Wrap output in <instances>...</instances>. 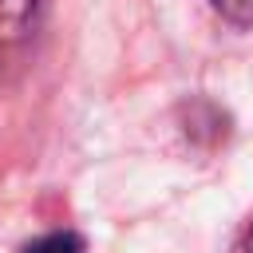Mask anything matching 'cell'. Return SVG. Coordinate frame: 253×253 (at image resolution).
I'll use <instances>...</instances> for the list:
<instances>
[{"instance_id":"obj_1","label":"cell","mask_w":253,"mask_h":253,"mask_svg":"<svg viewBox=\"0 0 253 253\" xmlns=\"http://www.w3.org/2000/svg\"><path fill=\"white\" fill-rule=\"evenodd\" d=\"M40 0H0V67L16 59V51L28 43L36 28Z\"/></svg>"},{"instance_id":"obj_4","label":"cell","mask_w":253,"mask_h":253,"mask_svg":"<svg viewBox=\"0 0 253 253\" xmlns=\"http://www.w3.org/2000/svg\"><path fill=\"white\" fill-rule=\"evenodd\" d=\"M229 24L237 28H253V0H210Z\"/></svg>"},{"instance_id":"obj_5","label":"cell","mask_w":253,"mask_h":253,"mask_svg":"<svg viewBox=\"0 0 253 253\" xmlns=\"http://www.w3.org/2000/svg\"><path fill=\"white\" fill-rule=\"evenodd\" d=\"M245 253H253V229H249V237H245Z\"/></svg>"},{"instance_id":"obj_3","label":"cell","mask_w":253,"mask_h":253,"mask_svg":"<svg viewBox=\"0 0 253 253\" xmlns=\"http://www.w3.org/2000/svg\"><path fill=\"white\" fill-rule=\"evenodd\" d=\"M24 253H87V241H83V233H75V229H51V233L28 241Z\"/></svg>"},{"instance_id":"obj_2","label":"cell","mask_w":253,"mask_h":253,"mask_svg":"<svg viewBox=\"0 0 253 253\" xmlns=\"http://www.w3.org/2000/svg\"><path fill=\"white\" fill-rule=\"evenodd\" d=\"M186 111H190V119H186V134H190L194 142L213 146V142H221V138H225V115H221L213 103L198 99V103H190Z\"/></svg>"}]
</instances>
